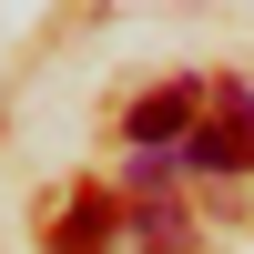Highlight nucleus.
Returning <instances> with one entry per match:
<instances>
[{
	"label": "nucleus",
	"instance_id": "nucleus-5",
	"mask_svg": "<svg viewBox=\"0 0 254 254\" xmlns=\"http://www.w3.org/2000/svg\"><path fill=\"white\" fill-rule=\"evenodd\" d=\"M132 254H142V244H132Z\"/></svg>",
	"mask_w": 254,
	"mask_h": 254
},
{
	"label": "nucleus",
	"instance_id": "nucleus-1",
	"mask_svg": "<svg viewBox=\"0 0 254 254\" xmlns=\"http://www.w3.org/2000/svg\"><path fill=\"white\" fill-rule=\"evenodd\" d=\"M214 112V81H163V92H142L132 112H122V142L132 153H183V132Z\"/></svg>",
	"mask_w": 254,
	"mask_h": 254
},
{
	"label": "nucleus",
	"instance_id": "nucleus-3",
	"mask_svg": "<svg viewBox=\"0 0 254 254\" xmlns=\"http://www.w3.org/2000/svg\"><path fill=\"white\" fill-rule=\"evenodd\" d=\"M112 234H122V203H112V193H71V203L51 214V254H102Z\"/></svg>",
	"mask_w": 254,
	"mask_h": 254
},
{
	"label": "nucleus",
	"instance_id": "nucleus-2",
	"mask_svg": "<svg viewBox=\"0 0 254 254\" xmlns=\"http://www.w3.org/2000/svg\"><path fill=\"white\" fill-rule=\"evenodd\" d=\"M173 163H183V173H254V142H244V122L214 102V112L183 132V153H173Z\"/></svg>",
	"mask_w": 254,
	"mask_h": 254
},
{
	"label": "nucleus",
	"instance_id": "nucleus-4",
	"mask_svg": "<svg viewBox=\"0 0 254 254\" xmlns=\"http://www.w3.org/2000/svg\"><path fill=\"white\" fill-rule=\"evenodd\" d=\"M214 102H224V112L244 122V142H254V81H214Z\"/></svg>",
	"mask_w": 254,
	"mask_h": 254
}]
</instances>
